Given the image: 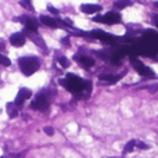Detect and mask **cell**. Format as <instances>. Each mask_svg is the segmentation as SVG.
I'll use <instances>...</instances> for the list:
<instances>
[{"label":"cell","mask_w":158,"mask_h":158,"mask_svg":"<svg viewBox=\"0 0 158 158\" xmlns=\"http://www.w3.org/2000/svg\"><path fill=\"white\" fill-rule=\"evenodd\" d=\"M60 83L63 85L64 87L69 90L72 93H81L82 90H86L87 93L90 92V82H85L82 81L79 77L77 75H72V74H68L65 79H60Z\"/></svg>","instance_id":"obj_1"},{"label":"cell","mask_w":158,"mask_h":158,"mask_svg":"<svg viewBox=\"0 0 158 158\" xmlns=\"http://www.w3.org/2000/svg\"><path fill=\"white\" fill-rule=\"evenodd\" d=\"M18 65L25 77H31L39 69L40 63H39V60L36 57H21L18 60Z\"/></svg>","instance_id":"obj_2"},{"label":"cell","mask_w":158,"mask_h":158,"mask_svg":"<svg viewBox=\"0 0 158 158\" xmlns=\"http://www.w3.org/2000/svg\"><path fill=\"white\" fill-rule=\"evenodd\" d=\"M93 21L96 22H104V24H119L121 22V15L118 13H115V11H110V13H107L106 15H97L93 18Z\"/></svg>","instance_id":"obj_3"},{"label":"cell","mask_w":158,"mask_h":158,"mask_svg":"<svg viewBox=\"0 0 158 158\" xmlns=\"http://www.w3.org/2000/svg\"><path fill=\"white\" fill-rule=\"evenodd\" d=\"M131 63H132V65L136 68V71L139 72L142 77H150V78H154V77H156V74L153 72V69H150L148 67H146L144 64H143L140 60H137L136 57H132V58H131Z\"/></svg>","instance_id":"obj_4"},{"label":"cell","mask_w":158,"mask_h":158,"mask_svg":"<svg viewBox=\"0 0 158 158\" xmlns=\"http://www.w3.org/2000/svg\"><path fill=\"white\" fill-rule=\"evenodd\" d=\"M47 107H49V98H47V96L43 94V93H39V94L35 97V100L31 103V108L38 110V111L47 110Z\"/></svg>","instance_id":"obj_5"},{"label":"cell","mask_w":158,"mask_h":158,"mask_svg":"<svg viewBox=\"0 0 158 158\" xmlns=\"http://www.w3.org/2000/svg\"><path fill=\"white\" fill-rule=\"evenodd\" d=\"M17 21H21L22 24L25 25V29H27L28 32L35 33L36 29H38V21H36V18H33V17L22 15L21 18H17Z\"/></svg>","instance_id":"obj_6"},{"label":"cell","mask_w":158,"mask_h":158,"mask_svg":"<svg viewBox=\"0 0 158 158\" xmlns=\"http://www.w3.org/2000/svg\"><path fill=\"white\" fill-rule=\"evenodd\" d=\"M31 97H32V92H31L29 89H27V87H22V89H19V92H18V94H17L14 104H15L17 107H19V106H22V104H24V101L27 100V98H31Z\"/></svg>","instance_id":"obj_7"},{"label":"cell","mask_w":158,"mask_h":158,"mask_svg":"<svg viewBox=\"0 0 158 158\" xmlns=\"http://www.w3.org/2000/svg\"><path fill=\"white\" fill-rule=\"evenodd\" d=\"M25 42H27V38H25V35L24 33H21V32L13 33V35L10 36V43L13 44V46H15V47L24 46Z\"/></svg>","instance_id":"obj_8"},{"label":"cell","mask_w":158,"mask_h":158,"mask_svg":"<svg viewBox=\"0 0 158 158\" xmlns=\"http://www.w3.org/2000/svg\"><path fill=\"white\" fill-rule=\"evenodd\" d=\"M100 10H101V6H98V4H82L81 6V11L85 14H94Z\"/></svg>","instance_id":"obj_9"},{"label":"cell","mask_w":158,"mask_h":158,"mask_svg":"<svg viewBox=\"0 0 158 158\" xmlns=\"http://www.w3.org/2000/svg\"><path fill=\"white\" fill-rule=\"evenodd\" d=\"M40 22L44 25H47V27H52V28H58L60 25H58V21L57 18H54V17H40Z\"/></svg>","instance_id":"obj_10"},{"label":"cell","mask_w":158,"mask_h":158,"mask_svg":"<svg viewBox=\"0 0 158 158\" xmlns=\"http://www.w3.org/2000/svg\"><path fill=\"white\" fill-rule=\"evenodd\" d=\"M79 60V63H81V65H83L85 68H90V67L94 65V60H93L92 57H87V56H83V57H77L75 56V60Z\"/></svg>","instance_id":"obj_11"},{"label":"cell","mask_w":158,"mask_h":158,"mask_svg":"<svg viewBox=\"0 0 158 158\" xmlns=\"http://www.w3.org/2000/svg\"><path fill=\"white\" fill-rule=\"evenodd\" d=\"M6 110H7V114L10 118H15L17 115H18V107L14 103H8L7 106H6Z\"/></svg>","instance_id":"obj_12"},{"label":"cell","mask_w":158,"mask_h":158,"mask_svg":"<svg viewBox=\"0 0 158 158\" xmlns=\"http://www.w3.org/2000/svg\"><path fill=\"white\" fill-rule=\"evenodd\" d=\"M100 81H104L107 82V83H115V82L119 79V77H117V75H110V74H104V75H100L98 77Z\"/></svg>","instance_id":"obj_13"},{"label":"cell","mask_w":158,"mask_h":158,"mask_svg":"<svg viewBox=\"0 0 158 158\" xmlns=\"http://www.w3.org/2000/svg\"><path fill=\"white\" fill-rule=\"evenodd\" d=\"M129 6H132L131 0H117V2L114 3V7L117 8V10H122V8L129 7Z\"/></svg>","instance_id":"obj_14"},{"label":"cell","mask_w":158,"mask_h":158,"mask_svg":"<svg viewBox=\"0 0 158 158\" xmlns=\"http://www.w3.org/2000/svg\"><path fill=\"white\" fill-rule=\"evenodd\" d=\"M31 38H32V42H35V43L38 44L39 47H42V49H46V43L43 42V39H42L40 36H38L36 33H32V32H31Z\"/></svg>","instance_id":"obj_15"},{"label":"cell","mask_w":158,"mask_h":158,"mask_svg":"<svg viewBox=\"0 0 158 158\" xmlns=\"http://www.w3.org/2000/svg\"><path fill=\"white\" fill-rule=\"evenodd\" d=\"M135 147H136V140H131V142H128L126 143V146L123 147V154L132 153V151L135 150Z\"/></svg>","instance_id":"obj_16"},{"label":"cell","mask_w":158,"mask_h":158,"mask_svg":"<svg viewBox=\"0 0 158 158\" xmlns=\"http://www.w3.org/2000/svg\"><path fill=\"white\" fill-rule=\"evenodd\" d=\"M58 63H60V65L64 67V68L69 67V60L67 57H60V58H58Z\"/></svg>","instance_id":"obj_17"},{"label":"cell","mask_w":158,"mask_h":158,"mask_svg":"<svg viewBox=\"0 0 158 158\" xmlns=\"http://www.w3.org/2000/svg\"><path fill=\"white\" fill-rule=\"evenodd\" d=\"M136 147L140 148V150H148L150 146L146 144V143H143V142H140V140H136Z\"/></svg>","instance_id":"obj_18"},{"label":"cell","mask_w":158,"mask_h":158,"mask_svg":"<svg viewBox=\"0 0 158 158\" xmlns=\"http://www.w3.org/2000/svg\"><path fill=\"white\" fill-rule=\"evenodd\" d=\"M0 64H2V65H4V67H8L11 64V61L8 60L7 57H4V56L0 54Z\"/></svg>","instance_id":"obj_19"},{"label":"cell","mask_w":158,"mask_h":158,"mask_svg":"<svg viewBox=\"0 0 158 158\" xmlns=\"http://www.w3.org/2000/svg\"><path fill=\"white\" fill-rule=\"evenodd\" d=\"M21 6H24V7L28 8V10H33V7L31 6L29 0H21Z\"/></svg>","instance_id":"obj_20"},{"label":"cell","mask_w":158,"mask_h":158,"mask_svg":"<svg viewBox=\"0 0 158 158\" xmlns=\"http://www.w3.org/2000/svg\"><path fill=\"white\" fill-rule=\"evenodd\" d=\"M44 133L49 135V136H53V135H54V129H53L52 126H46V128H44Z\"/></svg>","instance_id":"obj_21"},{"label":"cell","mask_w":158,"mask_h":158,"mask_svg":"<svg viewBox=\"0 0 158 158\" xmlns=\"http://www.w3.org/2000/svg\"><path fill=\"white\" fill-rule=\"evenodd\" d=\"M47 10H49L52 14H54V15H58V10H57V8H54L53 6H49V7H47Z\"/></svg>","instance_id":"obj_22"},{"label":"cell","mask_w":158,"mask_h":158,"mask_svg":"<svg viewBox=\"0 0 158 158\" xmlns=\"http://www.w3.org/2000/svg\"><path fill=\"white\" fill-rule=\"evenodd\" d=\"M157 89H158V85H157V86H150V87H148V90H150V92H157Z\"/></svg>","instance_id":"obj_23"},{"label":"cell","mask_w":158,"mask_h":158,"mask_svg":"<svg viewBox=\"0 0 158 158\" xmlns=\"http://www.w3.org/2000/svg\"><path fill=\"white\" fill-rule=\"evenodd\" d=\"M61 42H63V44H67V46H68V44H69V42H68V38H64V39H63V40H61Z\"/></svg>","instance_id":"obj_24"},{"label":"cell","mask_w":158,"mask_h":158,"mask_svg":"<svg viewBox=\"0 0 158 158\" xmlns=\"http://www.w3.org/2000/svg\"><path fill=\"white\" fill-rule=\"evenodd\" d=\"M2 50H4V43L0 40V52H2Z\"/></svg>","instance_id":"obj_25"},{"label":"cell","mask_w":158,"mask_h":158,"mask_svg":"<svg viewBox=\"0 0 158 158\" xmlns=\"http://www.w3.org/2000/svg\"><path fill=\"white\" fill-rule=\"evenodd\" d=\"M154 6H156V7L158 8V2H156V3H154Z\"/></svg>","instance_id":"obj_26"}]
</instances>
